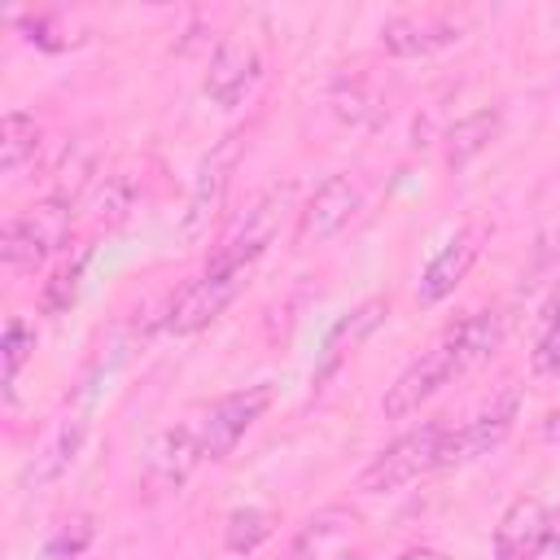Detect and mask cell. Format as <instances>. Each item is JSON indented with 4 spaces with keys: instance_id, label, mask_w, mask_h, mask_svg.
<instances>
[{
    "instance_id": "cell-8",
    "label": "cell",
    "mask_w": 560,
    "mask_h": 560,
    "mask_svg": "<svg viewBox=\"0 0 560 560\" xmlns=\"http://www.w3.org/2000/svg\"><path fill=\"white\" fill-rule=\"evenodd\" d=\"M455 376H464V372H459L451 346L438 337L420 359H411V363L394 376V385H385V398H381L385 420H407V416H416V411H420L442 385H451Z\"/></svg>"
},
{
    "instance_id": "cell-1",
    "label": "cell",
    "mask_w": 560,
    "mask_h": 560,
    "mask_svg": "<svg viewBox=\"0 0 560 560\" xmlns=\"http://www.w3.org/2000/svg\"><path fill=\"white\" fill-rule=\"evenodd\" d=\"M446 433L451 424L446 420H424L407 433H398L389 446H381L372 455V464L359 472V490L363 494H385V490H398L424 472H433L442 464V446H446Z\"/></svg>"
},
{
    "instance_id": "cell-9",
    "label": "cell",
    "mask_w": 560,
    "mask_h": 560,
    "mask_svg": "<svg viewBox=\"0 0 560 560\" xmlns=\"http://www.w3.org/2000/svg\"><path fill=\"white\" fill-rule=\"evenodd\" d=\"M249 271H201L192 284H184L166 311V328L175 337H192L201 328H210L245 289Z\"/></svg>"
},
{
    "instance_id": "cell-13",
    "label": "cell",
    "mask_w": 560,
    "mask_h": 560,
    "mask_svg": "<svg viewBox=\"0 0 560 560\" xmlns=\"http://www.w3.org/2000/svg\"><path fill=\"white\" fill-rule=\"evenodd\" d=\"M472 262H477V232H472V228H459V232L429 258V267L420 271L416 302H420V306H438V302H446V298L464 284V276L472 271Z\"/></svg>"
},
{
    "instance_id": "cell-25",
    "label": "cell",
    "mask_w": 560,
    "mask_h": 560,
    "mask_svg": "<svg viewBox=\"0 0 560 560\" xmlns=\"http://www.w3.org/2000/svg\"><path fill=\"white\" fill-rule=\"evenodd\" d=\"M529 372L538 381H560V306H547L542 315V332L529 350Z\"/></svg>"
},
{
    "instance_id": "cell-20",
    "label": "cell",
    "mask_w": 560,
    "mask_h": 560,
    "mask_svg": "<svg viewBox=\"0 0 560 560\" xmlns=\"http://www.w3.org/2000/svg\"><path fill=\"white\" fill-rule=\"evenodd\" d=\"M39 140H44L39 122L31 114H22V109H9L4 122H0V175L13 179L26 162H35Z\"/></svg>"
},
{
    "instance_id": "cell-10",
    "label": "cell",
    "mask_w": 560,
    "mask_h": 560,
    "mask_svg": "<svg viewBox=\"0 0 560 560\" xmlns=\"http://www.w3.org/2000/svg\"><path fill=\"white\" fill-rule=\"evenodd\" d=\"M464 39V26L446 9H420V13H394L381 22V48L389 57H433Z\"/></svg>"
},
{
    "instance_id": "cell-5",
    "label": "cell",
    "mask_w": 560,
    "mask_h": 560,
    "mask_svg": "<svg viewBox=\"0 0 560 560\" xmlns=\"http://www.w3.org/2000/svg\"><path fill=\"white\" fill-rule=\"evenodd\" d=\"M363 206V179L354 171H337L315 184V192L302 201L298 223H293V249H315L332 241Z\"/></svg>"
},
{
    "instance_id": "cell-26",
    "label": "cell",
    "mask_w": 560,
    "mask_h": 560,
    "mask_svg": "<svg viewBox=\"0 0 560 560\" xmlns=\"http://www.w3.org/2000/svg\"><path fill=\"white\" fill-rule=\"evenodd\" d=\"M0 354H4V385H9V394H13V385H18L22 368H26V359L35 354V328H31L26 319H18V315H13V319L4 324Z\"/></svg>"
},
{
    "instance_id": "cell-6",
    "label": "cell",
    "mask_w": 560,
    "mask_h": 560,
    "mask_svg": "<svg viewBox=\"0 0 560 560\" xmlns=\"http://www.w3.org/2000/svg\"><path fill=\"white\" fill-rule=\"evenodd\" d=\"M241 149H245V136L241 131H228L192 171V184H188V201H184V236L197 241L210 219H219L223 210V197H228V184H232V171L241 162Z\"/></svg>"
},
{
    "instance_id": "cell-2",
    "label": "cell",
    "mask_w": 560,
    "mask_h": 560,
    "mask_svg": "<svg viewBox=\"0 0 560 560\" xmlns=\"http://www.w3.org/2000/svg\"><path fill=\"white\" fill-rule=\"evenodd\" d=\"M284 201H289V188H267L245 210H236L223 223V232H219V241L206 258V271H249L262 258V249L271 245Z\"/></svg>"
},
{
    "instance_id": "cell-7",
    "label": "cell",
    "mask_w": 560,
    "mask_h": 560,
    "mask_svg": "<svg viewBox=\"0 0 560 560\" xmlns=\"http://www.w3.org/2000/svg\"><path fill=\"white\" fill-rule=\"evenodd\" d=\"M516 416H521V389H516V385L494 389V394L477 407V416H472L468 424H459V429L446 433V446H442V464H438V468H455V464H468V459L490 455V451L512 433Z\"/></svg>"
},
{
    "instance_id": "cell-22",
    "label": "cell",
    "mask_w": 560,
    "mask_h": 560,
    "mask_svg": "<svg viewBox=\"0 0 560 560\" xmlns=\"http://www.w3.org/2000/svg\"><path fill=\"white\" fill-rule=\"evenodd\" d=\"M83 271H88V254L61 262L44 284H39V311L44 315H66L79 298V284H83Z\"/></svg>"
},
{
    "instance_id": "cell-16",
    "label": "cell",
    "mask_w": 560,
    "mask_h": 560,
    "mask_svg": "<svg viewBox=\"0 0 560 560\" xmlns=\"http://www.w3.org/2000/svg\"><path fill=\"white\" fill-rule=\"evenodd\" d=\"M385 319H389V298H363L354 311H346V315L328 328V337H324V363H319L315 381H324L328 372H337V363H341L346 354H354Z\"/></svg>"
},
{
    "instance_id": "cell-23",
    "label": "cell",
    "mask_w": 560,
    "mask_h": 560,
    "mask_svg": "<svg viewBox=\"0 0 560 560\" xmlns=\"http://www.w3.org/2000/svg\"><path fill=\"white\" fill-rule=\"evenodd\" d=\"M92 538H96V529H92V516H66L52 534H48V542H44V556L48 560H88V551H92Z\"/></svg>"
},
{
    "instance_id": "cell-24",
    "label": "cell",
    "mask_w": 560,
    "mask_h": 560,
    "mask_svg": "<svg viewBox=\"0 0 560 560\" xmlns=\"http://www.w3.org/2000/svg\"><path fill=\"white\" fill-rule=\"evenodd\" d=\"M92 149H83V144H70L66 153H61V162L52 166V192L48 197H57V201H70L74 206V197L88 188V179H92Z\"/></svg>"
},
{
    "instance_id": "cell-14",
    "label": "cell",
    "mask_w": 560,
    "mask_h": 560,
    "mask_svg": "<svg viewBox=\"0 0 560 560\" xmlns=\"http://www.w3.org/2000/svg\"><path fill=\"white\" fill-rule=\"evenodd\" d=\"M83 438H88V416H83V411H70V416L44 438V446L35 451V459L22 468V477H18L22 490H44V486L61 481V477L70 472V464L79 459Z\"/></svg>"
},
{
    "instance_id": "cell-27",
    "label": "cell",
    "mask_w": 560,
    "mask_h": 560,
    "mask_svg": "<svg viewBox=\"0 0 560 560\" xmlns=\"http://www.w3.org/2000/svg\"><path fill=\"white\" fill-rule=\"evenodd\" d=\"M332 114L341 118V122H368V118H376L381 114V101L363 88V83H341V88H332Z\"/></svg>"
},
{
    "instance_id": "cell-28",
    "label": "cell",
    "mask_w": 560,
    "mask_h": 560,
    "mask_svg": "<svg viewBox=\"0 0 560 560\" xmlns=\"http://www.w3.org/2000/svg\"><path fill=\"white\" fill-rule=\"evenodd\" d=\"M394 560H446L438 547H407V551H398Z\"/></svg>"
},
{
    "instance_id": "cell-17",
    "label": "cell",
    "mask_w": 560,
    "mask_h": 560,
    "mask_svg": "<svg viewBox=\"0 0 560 560\" xmlns=\"http://www.w3.org/2000/svg\"><path fill=\"white\" fill-rule=\"evenodd\" d=\"M503 337H508V315H503V311H472V315L455 319V324L442 332V341L451 346L459 372L486 363V359L503 346Z\"/></svg>"
},
{
    "instance_id": "cell-18",
    "label": "cell",
    "mask_w": 560,
    "mask_h": 560,
    "mask_svg": "<svg viewBox=\"0 0 560 560\" xmlns=\"http://www.w3.org/2000/svg\"><path fill=\"white\" fill-rule=\"evenodd\" d=\"M197 464H201L197 429H192V424H179V429H166V433H162V438L149 446L144 472H149L153 490H179Z\"/></svg>"
},
{
    "instance_id": "cell-11",
    "label": "cell",
    "mask_w": 560,
    "mask_h": 560,
    "mask_svg": "<svg viewBox=\"0 0 560 560\" xmlns=\"http://www.w3.org/2000/svg\"><path fill=\"white\" fill-rule=\"evenodd\" d=\"M258 79H262V52H258V44L245 39V35H228V39H219V48L210 52L201 92H206L219 109H236V105L254 92Z\"/></svg>"
},
{
    "instance_id": "cell-19",
    "label": "cell",
    "mask_w": 560,
    "mask_h": 560,
    "mask_svg": "<svg viewBox=\"0 0 560 560\" xmlns=\"http://www.w3.org/2000/svg\"><path fill=\"white\" fill-rule=\"evenodd\" d=\"M354 534V512L341 508V503H328L319 508L315 516H306V525L298 529V538L289 542V556L284 560H319L324 551H332L337 542H346Z\"/></svg>"
},
{
    "instance_id": "cell-3",
    "label": "cell",
    "mask_w": 560,
    "mask_h": 560,
    "mask_svg": "<svg viewBox=\"0 0 560 560\" xmlns=\"http://www.w3.org/2000/svg\"><path fill=\"white\" fill-rule=\"evenodd\" d=\"M70 228H74V206L70 201L44 197V201L18 210L4 223V232H0V258H4V267L9 271L39 267L48 254H57L70 241Z\"/></svg>"
},
{
    "instance_id": "cell-29",
    "label": "cell",
    "mask_w": 560,
    "mask_h": 560,
    "mask_svg": "<svg viewBox=\"0 0 560 560\" xmlns=\"http://www.w3.org/2000/svg\"><path fill=\"white\" fill-rule=\"evenodd\" d=\"M547 551H551V556H560V521L551 525V547H547Z\"/></svg>"
},
{
    "instance_id": "cell-4",
    "label": "cell",
    "mask_w": 560,
    "mask_h": 560,
    "mask_svg": "<svg viewBox=\"0 0 560 560\" xmlns=\"http://www.w3.org/2000/svg\"><path fill=\"white\" fill-rule=\"evenodd\" d=\"M276 402V385H267V381H258V385H245V389H232V394H223V398H214L197 420H192V429H197V446H201V459H210V464H219V459H228L232 451H236V442L267 416V407Z\"/></svg>"
},
{
    "instance_id": "cell-21",
    "label": "cell",
    "mask_w": 560,
    "mask_h": 560,
    "mask_svg": "<svg viewBox=\"0 0 560 560\" xmlns=\"http://www.w3.org/2000/svg\"><path fill=\"white\" fill-rule=\"evenodd\" d=\"M280 516L271 508H236L223 521V551L228 556H254L271 534H276Z\"/></svg>"
},
{
    "instance_id": "cell-15",
    "label": "cell",
    "mask_w": 560,
    "mask_h": 560,
    "mask_svg": "<svg viewBox=\"0 0 560 560\" xmlns=\"http://www.w3.org/2000/svg\"><path fill=\"white\" fill-rule=\"evenodd\" d=\"M499 136H503V109H499V105H481V109L455 118V122L442 131V162H446V171L472 166Z\"/></svg>"
},
{
    "instance_id": "cell-12",
    "label": "cell",
    "mask_w": 560,
    "mask_h": 560,
    "mask_svg": "<svg viewBox=\"0 0 560 560\" xmlns=\"http://www.w3.org/2000/svg\"><path fill=\"white\" fill-rule=\"evenodd\" d=\"M551 525L556 516L538 494H516L494 525V538H490L494 560H538L551 547Z\"/></svg>"
}]
</instances>
